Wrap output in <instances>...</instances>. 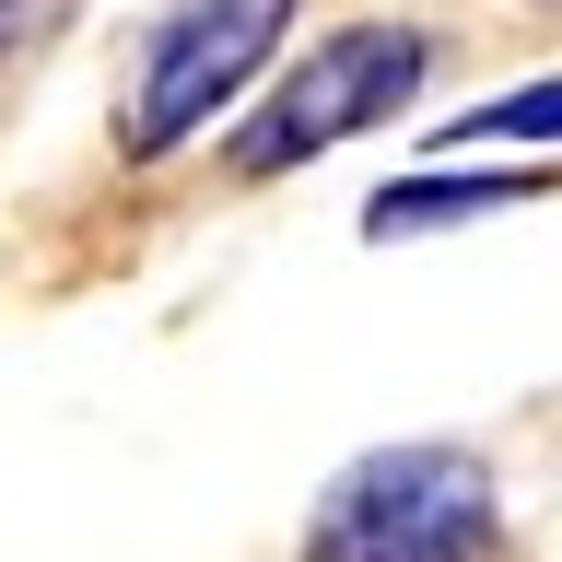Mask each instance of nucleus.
<instances>
[{
    "instance_id": "nucleus-1",
    "label": "nucleus",
    "mask_w": 562,
    "mask_h": 562,
    "mask_svg": "<svg viewBox=\"0 0 562 562\" xmlns=\"http://www.w3.org/2000/svg\"><path fill=\"white\" fill-rule=\"evenodd\" d=\"M492 527V469L469 446H375L316 492L305 562H481Z\"/></svg>"
},
{
    "instance_id": "nucleus-2",
    "label": "nucleus",
    "mask_w": 562,
    "mask_h": 562,
    "mask_svg": "<svg viewBox=\"0 0 562 562\" xmlns=\"http://www.w3.org/2000/svg\"><path fill=\"white\" fill-rule=\"evenodd\" d=\"M422 70H434V35L422 24H340V35H316L305 59L235 117L223 165H235L246 188H258V176H293V165H316V153L363 140L375 117H398V94H422Z\"/></svg>"
},
{
    "instance_id": "nucleus-3",
    "label": "nucleus",
    "mask_w": 562,
    "mask_h": 562,
    "mask_svg": "<svg viewBox=\"0 0 562 562\" xmlns=\"http://www.w3.org/2000/svg\"><path fill=\"white\" fill-rule=\"evenodd\" d=\"M281 24H293V0H165V24L140 47L130 94H117V153L130 165H165L188 130H211L223 105L258 94V70H270Z\"/></svg>"
},
{
    "instance_id": "nucleus-4",
    "label": "nucleus",
    "mask_w": 562,
    "mask_h": 562,
    "mask_svg": "<svg viewBox=\"0 0 562 562\" xmlns=\"http://www.w3.org/2000/svg\"><path fill=\"white\" fill-rule=\"evenodd\" d=\"M551 188V165L527 153V165H504V176H457V165H422V176H386L375 200H363V246H411V235H457V223H492V211H527Z\"/></svg>"
},
{
    "instance_id": "nucleus-5",
    "label": "nucleus",
    "mask_w": 562,
    "mask_h": 562,
    "mask_svg": "<svg viewBox=\"0 0 562 562\" xmlns=\"http://www.w3.org/2000/svg\"><path fill=\"white\" fill-rule=\"evenodd\" d=\"M551 117H562V82H516L504 105H481V117H446V153H469V140H551Z\"/></svg>"
},
{
    "instance_id": "nucleus-6",
    "label": "nucleus",
    "mask_w": 562,
    "mask_h": 562,
    "mask_svg": "<svg viewBox=\"0 0 562 562\" xmlns=\"http://www.w3.org/2000/svg\"><path fill=\"white\" fill-rule=\"evenodd\" d=\"M35 24H47V0H0V59H12V47H24Z\"/></svg>"
}]
</instances>
